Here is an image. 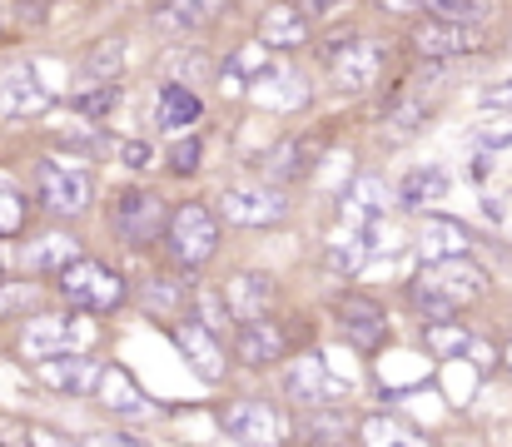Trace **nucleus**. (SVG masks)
Here are the masks:
<instances>
[{"instance_id": "1", "label": "nucleus", "mask_w": 512, "mask_h": 447, "mask_svg": "<svg viewBox=\"0 0 512 447\" xmlns=\"http://www.w3.org/2000/svg\"><path fill=\"white\" fill-rule=\"evenodd\" d=\"M488 289V274L478 269V264H468L463 254H453V259H433L418 279H413V308L423 313V318H448L458 303H468V298H478Z\"/></svg>"}, {"instance_id": "2", "label": "nucleus", "mask_w": 512, "mask_h": 447, "mask_svg": "<svg viewBox=\"0 0 512 447\" xmlns=\"http://www.w3.org/2000/svg\"><path fill=\"white\" fill-rule=\"evenodd\" d=\"M60 294H65V303H75V308L105 313V308H120L125 303V284H120L115 269H105V264H95V259L80 254L75 264L60 269Z\"/></svg>"}, {"instance_id": "3", "label": "nucleus", "mask_w": 512, "mask_h": 447, "mask_svg": "<svg viewBox=\"0 0 512 447\" xmlns=\"http://www.w3.org/2000/svg\"><path fill=\"white\" fill-rule=\"evenodd\" d=\"M160 239L170 244L174 264L199 269L204 259H214L219 229H214V214H209L204 204H184V209H174L170 219H165V234H160Z\"/></svg>"}, {"instance_id": "4", "label": "nucleus", "mask_w": 512, "mask_h": 447, "mask_svg": "<svg viewBox=\"0 0 512 447\" xmlns=\"http://www.w3.org/2000/svg\"><path fill=\"white\" fill-rule=\"evenodd\" d=\"M165 204H160V194H150V189H125L120 199H115V234L125 239V244H155L160 234H165Z\"/></svg>"}, {"instance_id": "5", "label": "nucleus", "mask_w": 512, "mask_h": 447, "mask_svg": "<svg viewBox=\"0 0 512 447\" xmlns=\"http://www.w3.org/2000/svg\"><path fill=\"white\" fill-rule=\"evenodd\" d=\"M35 194H40V204H45L50 214H80V209H90L95 184H90V174H80V169L40 164V174H35Z\"/></svg>"}, {"instance_id": "6", "label": "nucleus", "mask_w": 512, "mask_h": 447, "mask_svg": "<svg viewBox=\"0 0 512 447\" xmlns=\"http://www.w3.org/2000/svg\"><path fill=\"white\" fill-rule=\"evenodd\" d=\"M219 214H224V224L259 229V224H279L289 214V199L274 189H229V194H219Z\"/></svg>"}, {"instance_id": "7", "label": "nucleus", "mask_w": 512, "mask_h": 447, "mask_svg": "<svg viewBox=\"0 0 512 447\" xmlns=\"http://www.w3.org/2000/svg\"><path fill=\"white\" fill-rule=\"evenodd\" d=\"M224 428L229 438H239L244 447H274L279 443V413L264 398H239L224 408Z\"/></svg>"}, {"instance_id": "8", "label": "nucleus", "mask_w": 512, "mask_h": 447, "mask_svg": "<svg viewBox=\"0 0 512 447\" xmlns=\"http://www.w3.org/2000/svg\"><path fill=\"white\" fill-rule=\"evenodd\" d=\"M334 323H339V333L353 348H378L383 333H388L383 308H378L373 298H358V294H343L339 303H334Z\"/></svg>"}, {"instance_id": "9", "label": "nucleus", "mask_w": 512, "mask_h": 447, "mask_svg": "<svg viewBox=\"0 0 512 447\" xmlns=\"http://www.w3.org/2000/svg\"><path fill=\"white\" fill-rule=\"evenodd\" d=\"M50 110V90L35 80L30 65H15L0 75V120H30Z\"/></svg>"}, {"instance_id": "10", "label": "nucleus", "mask_w": 512, "mask_h": 447, "mask_svg": "<svg viewBox=\"0 0 512 447\" xmlns=\"http://www.w3.org/2000/svg\"><path fill=\"white\" fill-rule=\"evenodd\" d=\"M329 70H334L339 90H368L378 80V45L363 40V35H348L339 50L329 55Z\"/></svg>"}, {"instance_id": "11", "label": "nucleus", "mask_w": 512, "mask_h": 447, "mask_svg": "<svg viewBox=\"0 0 512 447\" xmlns=\"http://www.w3.org/2000/svg\"><path fill=\"white\" fill-rule=\"evenodd\" d=\"M413 50L418 55H428V60H448V55H468V50H478V30L473 25H463V20H423L418 25V35H413Z\"/></svg>"}, {"instance_id": "12", "label": "nucleus", "mask_w": 512, "mask_h": 447, "mask_svg": "<svg viewBox=\"0 0 512 447\" xmlns=\"http://www.w3.org/2000/svg\"><path fill=\"white\" fill-rule=\"evenodd\" d=\"M309 10L304 5H289V0H279V5H269L264 10V20H259V45H274V50H299L304 40H309Z\"/></svg>"}, {"instance_id": "13", "label": "nucleus", "mask_w": 512, "mask_h": 447, "mask_svg": "<svg viewBox=\"0 0 512 447\" xmlns=\"http://www.w3.org/2000/svg\"><path fill=\"white\" fill-rule=\"evenodd\" d=\"M35 373H40V383H50L60 393H95L100 363L75 358V353H50V358H35Z\"/></svg>"}, {"instance_id": "14", "label": "nucleus", "mask_w": 512, "mask_h": 447, "mask_svg": "<svg viewBox=\"0 0 512 447\" xmlns=\"http://www.w3.org/2000/svg\"><path fill=\"white\" fill-rule=\"evenodd\" d=\"M75 259H80V239H70V234H40V239H25V249H20L25 274H60Z\"/></svg>"}, {"instance_id": "15", "label": "nucleus", "mask_w": 512, "mask_h": 447, "mask_svg": "<svg viewBox=\"0 0 512 447\" xmlns=\"http://www.w3.org/2000/svg\"><path fill=\"white\" fill-rule=\"evenodd\" d=\"M174 343L184 348V358L194 363V373L204 378V383H219L224 378V353H219V343H214V333L209 328H199V323H174Z\"/></svg>"}, {"instance_id": "16", "label": "nucleus", "mask_w": 512, "mask_h": 447, "mask_svg": "<svg viewBox=\"0 0 512 447\" xmlns=\"http://www.w3.org/2000/svg\"><path fill=\"white\" fill-rule=\"evenodd\" d=\"M229 0H165L155 10V30L160 35H189V30H204Z\"/></svg>"}, {"instance_id": "17", "label": "nucleus", "mask_w": 512, "mask_h": 447, "mask_svg": "<svg viewBox=\"0 0 512 447\" xmlns=\"http://www.w3.org/2000/svg\"><path fill=\"white\" fill-rule=\"evenodd\" d=\"M234 353L244 363H279L284 358V333L274 323H264V318H249L239 328V338H234Z\"/></svg>"}, {"instance_id": "18", "label": "nucleus", "mask_w": 512, "mask_h": 447, "mask_svg": "<svg viewBox=\"0 0 512 447\" xmlns=\"http://www.w3.org/2000/svg\"><path fill=\"white\" fill-rule=\"evenodd\" d=\"M95 393H100V403H105V408H115V413H145V393H140V388L130 383V373H125V368H115V363H105V368H100Z\"/></svg>"}, {"instance_id": "19", "label": "nucleus", "mask_w": 512, "mask_h": 447, "mask_svg": "<svg viewBox=\"0 0 512 447\" xmlns=\"http://www.w3.org/2000/svg\"><path fill=\"white\" fill-rule=\"evenodd\" d=\"M274 298V284H269V274H239L234 284H229V313L234 318H259L264 313V303Z\"/></svg>"}, {"instance_id": "20", "label": "nucleus", "mask_w": 512, "mask_h": 447, "mask_svg": "<svg viewBox=\"0 0 512 447\" xmlns=\"http://www.w3.org/2000/svg\"><path fill=\"white\" fill-rule=\"evenodd\" d=\"M348 438V418L343 413H329V408H309L299 418V443H314V447H339Z\"/></svg>"}, {"instance_id": "21", "label": "nucleus", "mask_w": 512, "mask_h": 447, "mask_svg": "<svg viewBox=\"0 0 512 447\" xmlns=\"http://www.w3.org/2000/svg\"><path fill=\"white\" fill-rule=\"evenodd\" d=\"M184 303H189V284L184 279H170V274H155L150 284H145V308L155 313V318H179L184 313Z\"/></svg>"}, {"instance_id": "22", "label": "nucleus", "mask_w": 512, "mask_h": 447, "mask_svg": "<svg viewBox=\"0 0 512 447\" xmlns=\"http://www.w3.org/2000/svg\"><path fill=\"white\" fill-rule=\"evenodd\" d=\"M199 120V95L194 90H184V85H165V95H160V130H189Z\"/></svg>"}, {"instance_id": "23", "label": "nucleus", "mask_w": 512, "mask_h": 447, "mask_svg": "<svg viewBox=\"0 0 512 447\" xmlns=\"http://www.w3.org/2000/svg\"><path fill=\"white\" fill-rule=\"evenodd\" d=\"M70 343V318H35L25 328V353L30 358H50V353H65Z\"/></svg>"}, {"instance_id": "24", "label": "nucleus", "mask_w": 512, "mask_h": 447, "mask_svg": "<svg viewBox=\"0 0 512 447\" xmlns=\"http://www.w3.org/2000/svg\"><path fill=\"white\" fill-rule=\"evenodd\" d=\"M423 348H428L433 358H463V353L473 348V338H468V328H463V323L433 318V323L423 328Z\"/></svg>"}, {"instance_id": "25", "label": "nucleus", "mask_w": 512, "mask_h": 447, "mask_svg": "<svg viewBox=\"0 0 512 447\" xmlns=\"http://www.w3.org/2000/svg\"><path fill=\"white\" fill-rule=\"evenodd\" d=\"M120 70H125V40H105L85 60V80H95V85H115Z\"/></svg>"}, {"instance_id": "26", "label": "nucleus", "mask_w": 512, "mask_h": 447, "mask_svg": "<svg viewBox=\"0 0 512 447\" xmlns=\"http://www.w3.org/2000/svg\"><path fill=\"white\" fill-rule=\"evenodd\" d=\"M249 95H254L259 105H274V110H284V105H299V100H304V90H299V75H284V70H279V75H269V80L259 75Z\"/></svg>"}, {"instance_id": "27", "label": "nucleus", "mask_w": 512, "mask_h": 447, "mask_svg": "<svg viewBox=\"0 0 512 447\" xmlns=\"http://www.w3.org/2000/svg\"><path fill=\"white\" fill-rule=\"evenodd\" d=\"M189 303H194V323L199 328H209V333H219V328H229V303H224V294H214V289H194L189 294Z\"/></svg>"}, {"instance_id": "28", "label": "nucleus", "mask_w": 512, "mask_h": 447, "mask_svg": "<svg viewBox=\"0 0 512 447\" xmlns=\"http://www.w3.org/2000/svg\"><path fill=\"white\" fill-rule=\"evenodd\" d=\"M25 214H30L25 194H20L10 179H0V239H5V234H20V229H25Z\"/></svg>"}, {"instance_id": "29", "label": "nucleus", "mask_w": 512, "mask_h": 447, "mask_svg": "<svg viewBox=\"0 0 512 447\" xmlns=\"http://www.w3.org/2000/svg\"><path fill=\"white\" fill-rule=\"evenodd\" d=\"M448 189V174L443 169H413L408 184H403V204H423V199H438Z\"/></svg>"}, {"instance_id": "30", "label": "nucleus", "mask_w": 512, "mask_h": 447, "mask_svg": "<svg viewBox=\"0 0 512 447\" xmlns=\"http://www.w3.org/2000/svg\"><path fill=\"white\" fill-rule=\"evenodd\" d=\"M324 264L334 269V274H358V264H363V239H334L329 244V254H324Z\"/></svg>"}, {"instance_id": "31", "label": "nucleus", "mask_w": 512, "mask_h": 447, "mask_svg": "<svg viewBox=\"0 0 512 447\" xmlns=\"http://www.w3.org/2000/svg\"><path fill=\"white\" fill-rule=\"evenodd\" d=\"M289 388H294L299 398H329V393H339V388L324 378V368H319V363H309V368L289 373Z\"/></svg>"}, {"instance_id": "32", "label": "nucleus", "mask_w": 512, "mask_h": 447, "mask_svg": "<svg viewBox=\"0 0 512 447\" xmlns=\"http://www.w3.org/2000/svg\"><path fill=\"white\" fill-rule=\"evenodd\" d=\"M383 199H388V189H383L378 179H358V184L348 189V209H353V214H378Z\"/></svg>"}, {"instance_id": "33", "label": "nucleus", "mask_w": 512, "mask_h": 447, "mask_svg": "<svg viewBox=\"0 0 512 447\" xmlns=\"http://www.w3.org/2000/svg\"><path fill=\"white\" fill-rule=\"evenodd\" d=\"M368 433H373V447H428V438H418L403 423H368Z\"/></svg>"}, {"instance_id": "34", "label": "nucleus", "mask_w": 512, "mask_h": 447, "mask_svg": "<svg viewBox=\"0 0 512 447\" xmlns=\"http://www.w3.org/2000/svg\"><path fill=\"white\" fill-rule=\"evenodd\" d=\"M428 10L438 20H478L488 15V0H428Z\"/></svg>"}, {"instance_id": "35", "label": "nucleus", "mask_w": 512, "mask_h": 447, "mask_svg": "<svg viewBox=\"0 0 512 447\" xmlns=\"http://www.w3.org/2000/svg\"><path fill=\"white\" fill-rule=\"evenodd\" d=\"M304 149V140H284V145L269 154V174H279V179H294V174H304V164L294 159Z\"/></svg>"}, {"instance_id": "36", "label": "nucleus", "mask_w": 512, "mask_h": 447, "mask_svg": "<svg viewBox=\"0 0 512 447\" xmlns=\"http://www.w3.org/2000/svg\"><path fill=\"white\" fill-rule=\"evenodd\" d=\"M35 303V284H0V318H15Z\"/></svg>"}, {"instance_id": "37", "label": "nucleus", "mask_w": 512, "mask_h": 447, "mask_svg": "<svg viewBox=\"0 0 512 447\" xmlns=\"http://www.w3.org/2000/svg\"><path fill=\"white\" fill-rule=\"evenodd\" d=\"M234 70H239L244 80H259V75L269 70V45H249V50H239V55H234Z\"/></svg>"}, {"instance_id": "38", "label": "nucleus", "mask_w": 512, "mask_h": 447, "mask_svg": "<svg viewBox=\"0 0 512 447\" xmlns=\"http://www.w3.org/2000/svg\"><path fill=\"white\" fill-rule=\"evenodd\" d=\"M115 95H120L115 85H100V90H90V95H80L75 105H80V115H105V110L115 105Z\"/></svg>"}, {"instance_id": "39", "label": "nucleus", "mask_w": 512, "mask_h": 447, "mask_svg": "<svg viewBox=\"0 0 512 447\" xmlns=\"http://www.w3.org/2000/svg\"><path fill=\"white\" fill-rule=\"evenodd\" d=\"M170 164H174V174H194V169H199V140H184V145H174Z\"/></svg>"}, {"instance_id": "40", "label": "nucleus", "mask_w": 512, "mask_h": 447, "mask_svg": "<svg viewBox=\"0 0 512 447\" xmlns=\"http://www.w3.org/2000/svg\"><path fill=\"white\" fill-rule=\"evenodd\" d=\"M423 115H428L423 105H398V110H393V135H408V130H418V125H423Z\"/></svg>"}, {"instance_id": "41", "label": "nucleus", "mask_w": 512, "mask_h": 447, "mask_svg": "<svg viewBox=\"0 0 512 447\" xmlns=\"http://www.w3.org/2000/svg\"><path fill=\"white\" fill-rule=\"evenodd\" d=\"M120 154H125V164H130V169H145V164H150V145H140V140H125Z\"/></svg>"}, {"instance_id": "42", "label": "nucleus", "mask_w": 512, "mask_h": 447, "mask_svg": "<svg viewBox=\"0 0 512 447\" xmlns=\"http://www.w3.org/2000/svg\"><path fill=\"white\" fill-rule=\"evenodd\" d=\"M483 105H488V110H512V85H493V90H483Z\"/></svg>"}, {"instance_id": "43", "label": "nucleus", "mask_w": 512, "mask_h": 447, "mask_svg": "<svg viewBox=\"0 0 512 447\" xmlns=\"http://www.w3.org/2000/svg\"><path fill=\"white\" fill-rule=\"evenodd\" d=\"M25 443L30 447H70L60 433H50V428H30V433H25Z\"/></svg>"}, {"instance_id": "44", "label": "nucleus", "mask_w": 512, "mask_h": 447, "mask_svg": "<svg viewBox=\"0 0 512 447\" xmlns=\"http://www.w3.org/2000/svg\"><path fill=\"white\" fill-rule=\"evenodd\" d=\"M5 30H10V0H0V40H5Z\"/></svg>"}, {"instance_id": "45", "label": "nucleus", "mask_w": 512, "mask_h": 447, "mask_svg": "<svg viewBox=\"0 0 512 447\" xmlns=\"http://www.w3.org/2000/svg\"><path fill=\"white\" fill-rule=\"evenodd\" d=\"M334 5H339V0H309V10H314V15H324V10H334Z\"/></svg>"}, {"instance_id": "46", "label": "nucleus", "mask_w": 512, "mask_h": 447, "mask_svg": "<svg viewBox=\"0 0 512 447\" xmlns=\"http://www.w3.org/2000/svg\"><path fill=\"white\" fill-rule=\"evenodd\" d=\"M70 447H75V443H70Z\"/></svg>"}]
</instances>
